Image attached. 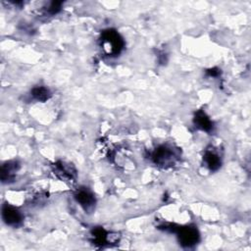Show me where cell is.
Instances as JSON below:
<instances>
[{
  "instance_id": "6da1fadb",
  "label": "cell",
  "mask_w": 251,
  "mask_h": 251,
  "mask_svg": "<svg viewBox=\"0 0 251 251\" xmlns=\"http://www.w3.org/2000/svg\"><path fill=\"white\" fill-rule=\"evenodd\" d=\"M101 48L108 56H117L124 48V40L114 29H107L102 32Z\"/></svg>"
},
{
  "instance_id": "7a4b0ae2",
  "label": "cell",
  "mask_w": 251,
  "mask_h": 251,
  "mask_svg": "<svg viewBox=\"0 0 251 251\" xmlns=\"http://www.w3.org/2000/svg\"><path fill=\"white\" fill-rule=\"evenodd\" d=\"M178 159V155L176 150L169 145H160L154 149L151 154L152 162L160 167L167 168L176 164Z\"/></svg>"
},
{
  "instance_id": "3957f363",
  "label": "cell",
  "mask_w": 251,
  "mask_h": 251,
  "mask_svg": "<svg viewBox=\"0 0 251 251\" xmlns=\"http://www.w3.org/2000/svg\"><path fill=\"white\" fill-rule=\"evenodd\" d=\"M165 230L170 229L172 232H176L178 242L183 247H191L195 245L199 241V231L195 226H177L173 227L171 225L170 226H165Z\"/></svg>"
},
{
  "instance_id": "277c9868",
  "label": "cell",
  "mask_w": 251,
  "mask_h": 251,
  "mask_svg": "<svg viewBox=\"0 0 251 251\" xmlns=\"http://www.w3.org/2000/svg\"><path fill=\"white\" fill-rule=\"evenodd\" d=\"M75 201L80 205V207L87 213L94 209L96 200L94 194L87 188H79L75 191L74 195Z\"/></svg>"
},
{
  "instance_id": "5b68a950",
  "label": "cell",
  "mask_w": 251,
  "mask_h": 251,
  "mask_svg": "<svg viewBox=\"0 0 251 251\" xmlns=\"http://www.w3.org/2000/svg\"><path fill=\"white\" fill-rule=\"evenodd\" d=\"M2 219L7 226H18L23 221V214L16 207L4 204L2 206Z\"/></svg>"
},
{
  "instance_id": "8992f818",
  "label": "cell",
  "mask_w": 251,
  "mask_h": 251,
  "mask_svg": "<svg viewBox=\"0 0 251 251\" xmlns=\"http://www.w3.org/2000/svg\"><path fill=\"white\" fill-rule=\"evenodd\" d=\"M203 162L204 165L212 172H215L220 169L222 165V160L220 155L215 151L211 149H207L203 156Z\"/></svg>"
},
{
  "instance_id": "52a82bcc",
  "label": "cell",
  "mask_w": 251,
  "mask_h": 251,
  "mask_svg": "<svg viewBox=\"0 0 251 251\" xmlns=\"http://www.w3.org/2000/svg\"><path fill=\"white\" fill-rule=\"evenodd\" d=\"M194 125L196 127H198L199 129L206 131V132H210L213 130V123L210 120V118L206 115L205 112L203 111H197L195 113L194 116Z\"/></svg>"
},
{
  "instance_id": "ba28073f",
  "label": "cell",
  "mask_w": 251,
  "mask_h": 251,
  "mask_svg": "<svg viewBox=\"0 0 251 251\" xmlns=\"http://www.w3.org/2000/svg\"><path fill=\"white\" fill-rule=\"evenodd\" d=\"M19 169L17 162H6L1 167V179L3 182H9L14 179L15 175Z\"/></svg>"
},
{
  "instance_id": "9c48e42d",
  "label": "cell",
  "mask_w": 251,
  "mask_h": 251,
  "mask_svg": "<svg viewBox=\"0 0 251 251\" xmlns=\"http://www.w3.org/2000/svg\"><path fill=\"white\" fill-rule=\"evenodd\" d=\"M55 173L62 179H73L75 176V173L71 168V166L66 165L63 162H58V163L55 164Z\"/></svg>"
},
{
  "instance_id": "30bf717a",
  "label": "cell",
  "mask_w": 251,
  "mask_h": 251,
  "mask_svg": "<svg viewBox=\"0 0 251 251\" xmlns=\"http://www.w3.org/2000/svg\"><path fill=\"white\" fill-rule=\"evenodd\" d=\"M30 95L36 101L45 102L51 97V92H50L49 88H47L46 86L38 85V86H35L31 89Z\"/></svg>"
},
{
  "instance_id": "8fae6325",
  "label": "cell",
  "mask_w": 251,
  "mask_h": 251,
  "mask_svg": "<svg viewBox=\"0 0 251 251\" xmlns=\"http://www.w3.org/2000/svg\"><path fill=\"white\" fill-rule=\"evenodd\" d=\"M91 236H92V241L94 244L104 245L108 242L109 233L102 227H95L91 231Z\"/></svg>"
},
{
  "instance_id": "7c38bea8",
  "label": "cell",
  "mask_w": 251,
  "mask_h": 251,
  "mask_svg": "<svg viewBox=\"0 0 251 251\" xmlns=\"http://www.w3.org/2000/svg\"><path fill=\"white\" fill-rule=\"evenodd\" d=\"M61 6H62V2H55V1L51 2L50 5L46 8V12L49 15H56L61 10Z\"/></svg>"
}]
</instances>
